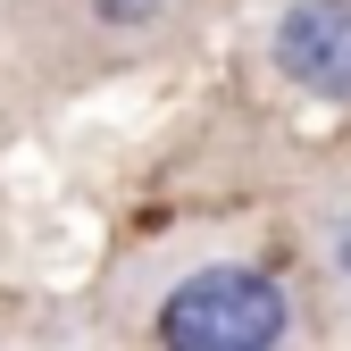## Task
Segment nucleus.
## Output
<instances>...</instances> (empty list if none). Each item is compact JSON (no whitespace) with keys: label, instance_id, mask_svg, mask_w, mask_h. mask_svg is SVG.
Returning a JSON list of instances; mask_svg holds the SVG:
<instances>
[{"label":"nucleus","instance_id":"nucleus-1","mask_svg":"<svg viewBox=\"0 0 351 351\" xmlns=\"http://www.w3.org/2000/svg\"><path fill=\"white\" fill-rule=\"evenodd\" d=\"M285 326H293L285 293L251 268H201L159 310V335L184 351H268V343H285Z\"/></svg>","mask_w":351,"mask_h":351},{"label":"nucleus","instance_id":"nucleus-2","mask_svg":"<svg viewBox=\"0 0 351 351\" xmlns=\"http://www.w3.org/2000/svg\"><path fill=\"white\" fill-rule=\"evenodd\" d=\"M276 75L318 101H351V0H293L276 17Z\"/></svg>","mask_w":351,"mask_h":351},{"label":"nucleus","instance_id":"nucleus-3","mask_svg":"<svg viewBox=\"0 0 351 351\" xmlns=\"http://www.w3.org/2000/svg\"><path fill=\"white\" fill-rule=\"evenodd\" d=\"M93 9H101V17H109V25H143V17H151V9H159V0H93Z\"/></svg>","mask_w":351,"mask_h":351}]
</instances>
